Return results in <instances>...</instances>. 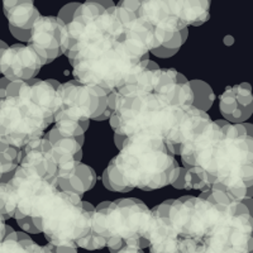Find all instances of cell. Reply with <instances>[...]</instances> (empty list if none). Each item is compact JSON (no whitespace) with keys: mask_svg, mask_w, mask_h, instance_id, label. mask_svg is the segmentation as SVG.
<instances>
[{"mask_svg":"<svg viewBox=\"0 0 253 253\" xmlns=\"http://www.w3.org/2000/svg\"><path fill=\"white\" fill-rule=\"evenodd\" d=\"M252 100L248 83L227 87L220 96V113L229 123L242 124L252 114Z\"/></svg>","mask_w":253,"mask_h":253,"instance_id":"cell-12","label":"cell"},{"mask_svg":"<svg viewBox=\"0 0 253 253\" xmlns=\"http://www.w3.org/2000/svg\"><path fill=\"white\" fill-rule=\"evenodd\" d=\"M43 248H44V253H56L55 251L52 250V247H51V245H49V243H47L46 246H43Z\"/></svg>","mask_w":253,"mask_h":253,"instance_id":"cell-26","label":"cell"},{"mask_svg":"<svg viewBox=\"0 0 253 253\" xmlns=\"http://www.w3.org/2000/svg\"><path fill=\"white\" fill-rule=\"evenodd\" d=\"M10 29V33L17 38L18 41L20 42H29V38H31L32 31H23V29H18V28H13V27H9Z\"/></svg>","mask_w":253,"mask_h":253,"instance_id":"cell-21","label":"cell"},{"mask_svg":"<svg viewBox=\"0 0 253 253\" xmlns=\"http://www.w3.org/2000/svg\"><path fill=\"white\" fill-rule=\"evenodd\" d=\"M190 86H191L194 94L193 107L207 113L215 100V94H214L213 89L205 81L202 80L190 81Z\"/></svg>","mask_w":253,"mask_h":253,"instance_id":"cell-15","label":"cell"},{"mask_svg":"<svg viewBox=\"0 0 253 253\" xmlns=\"http://www.w3.org/2000/svg\"><path fill=\"white\" fill-rule=\"evenodd\" d=\"M46 62L29 44H13L0 57V74L9 81L35 79Z\"/></svg>","mask_w":253,"mask_h":253,"instance_id":"cell-11","label":"cell"},{"mask_svg":"<svg viewBox=\"0 0 253 253\" xmlns=\"http://www.w3.org/2000/svg\"><path fill=\"white\" fill-rule=\"evenodd\" d=\"M108 95L100 87L84 85L76 80L60 84L56 91L53 122L95 121L108 109Z\"/></svg>","mask_w":253,"mask_h":253,"instance_id":"cell-9","label":"cell"},{"mask_svg":"<svg viewBox=\"0 0 253 253\" xmlns=\"http://www.w3.org/2000/svg\"><path fill=\"white\" fill-rule=\"evenodd\" d=\"M187 35H189V31L187 28L182 29L178 33H176L173 36L172 40H170L167 43L162 44L161 47H158V48L153 49L151 51L155 56L160 58H169V57H172L173 55L177 53V51L180 49V47L185 43V41H186Z\"/></svg>","mask_w":253,"mask_h":253,"instance_id":"cell-18","label":"cell"},{"mask_svg":"<svg viewBox=\"0 0 253 253\" xmlns=\"http://www.w3.org/2000/svg\"><path fill=\"white\" fill-rule=\"evenodd\" d=\"M178 169L162 139L130 135L104 171L103 184L108 190L118 193H128L135 187L151 191L172 185Z\"/></svg>","mask_w":253,"mask_h":253,"instance_id":"cell-5","label":"cell"},{"mask_svg":"<svg viewBox=\"0 0 253 253\" xmlns=\"http://www.w3.org/2000/svg\"><path fill=\"white\" fill-rule=\"evenodd\" d=\"M22 160V150L0 144V175L13 173Z\"/></svg>","mask_w":253,"mask_h":253,"instance_id":"cell-16","label":"cell"},{"mask_svg":"<svg viewBox=\"0 0 253 253\" xmlns=\"http://www.w3.org/2000/svg\"><path fill=\"white\" fill-rule=\"evenodd\" d=\"M5 220L0 216V242L3 241L4 236H5Z\"/></svg>","mask_w":253,"mask_h":253,"instance_id":"cell-24","label":"cell"},{"mask_svg":"<svg viewBox=\"0 0 253 253\" xmlns=\"http://www.w3.org/2000/svg\"><path fill=\"white\" fill-rule=\"evenodd\" d=\"M80 6V3H71L65 5L63 8L60 9V12H58L57 18L62 22L65 26H69L71 23L72 18H74V14L78 10V8Z\"/></svg>","mask_w":253,"mask_h":253,"instance_id":"cell-20","label":"cell"},{"mask_svg":"<svg viewBox=\"0 0 253 253\" xmlns=\"http://www.w3.org/2000/svg\"><path fill=\"white\" fill-rule=\"evenodd\" d=\"M9 83H10V81H9L8 79H5V78L0 79V99L5 96V90H6V86H8Z\"/></svg>","mask_w":253,"mask_h":253,"instance_id":"cell-23","label":"cell"},{"mask_svg":"<svg viewBox=\"0 0 253 253\" xmlns=\"http://www.w3.org/2000/svg\"><path fill=\"white\" fill-rule=\"evenodd\" d=\"M29 46L44 62L49 63L60 57L66 46V26L57 17H42L32 28Z\"/></svg>","mask_w":253,"mask_h":253,"instance_id":"cell-10","label":"cell"},{"mask_svg":"<svg viewBox=\"0 0 253 253\" xmlns=\"http://www.w3.org/2000/svg\"><path fill=\"white\" fill-rule=\"evenodd\" d=\"M52 250L56 253H78V248L75 247H57V246H52Z\"/></svg>","mask_w":253,"mask_h":253,"instance_id":"cell-22","label":"cell"},{"mask_svg":"<svg viewBox=\"0 0 253 253\" xmlns=\"http://www.w3.org/2000/svg\"><path fill=\"white\" fill-rule=\"evenodd\" d=\"M4 14L9 22V27L32 31L35 23L41 17L38 9L32 1L6 0L3 3Z\"/></svg>","mask_w":253,"mask_h":253,"instance_id":"cell-13","label":"cell"},{"mask_svg":"<svg viewBox=\"0 0 253 253\" xmlns=\"http://www.w3.org/2000/svg\"><path fill=\"white\" fill-rule=\"evenodd\" d=\"M8 44L5 43V42H3V41H0V57H1V55H3V52L5 51L6 48H8Z\"/></svg>","mask_w":253,"mask_h":253,"instance_id":"cell-25","label":"cell"},{"mask_svg":"<svg viewBox=\"0 0 253 253\" xmlns=\"http://www.w3.org/2000/svg\"><path fill=\"white\" fill-rule=\"evenodd\" d=\"M13 218H15L18 225H19V227L24 230V233H31V234L40 233V230L36 228V225L33 224V221H32V219L29 218V216H26V215H23V214H20V213H18V211H15Z\"/></svg>","mask_w":253,"mask_h":253,"instance_id":"cell-19","label":"cell"},{"mask_svg":"<svg viewBox=\"0 0 253 253\" xmlns=\"http://www.w3.org/2000/svg\"><path fill=\"white\" fill-rule=\"evenodd\" d=\"M63 53L76 81L108 94L144 70L148 61L126 36L115 5L107 9L99 1L80 4L66 26Z\"/></svg>","mask_w":253,"mask_h":253,"instance_id":"cell-1","label":"cell"},{"mask_svg":"<svg viewBox=\"0 0 253 253\" xmlns=\"http://www.w3.org/2000/svg\"><path fill=\"white\" fill-rule=\"evenodd\" d=\"M56 80L23 81L17 95L0 99V144L23 148L29 142L43 137L53 123Z\"/></svg>","mask_w":253,"mask_h":253,"instance_id":"cell-6","label":"cell"},{"mask_svg":"<svg viewBox=\"0 0 253 253\" xmlns=\"http://www.w3.org/2000/svg\"><path fill=\"white\" fill-rule=\"evenodd\" d=\"M151 210L138 199H119L95 207L92 233L80 245L89 251L109 248L117 253L123 247H150Z\"/></svg>","mask_w":253,"mask_h":253,"instance_id":"cell-7","label":"cell"},{"mask_svg":"<svg viewBox=\"0 0 253 253\" xmlns=\"http://www.w3.org/2000/svg\"><path fill=\"white\" fill-rule=\"evenodd\" d=\"M252 126L210 121L181 150L184 190H218L233 202L252 200Z\"/></svg>","mask_w":253,"mask_h":253,"instance_id":"cell-3","label":"cell"},{"mask_svg":"<svg viewBox=\"0 0 253 253\" xmlns=\"http://www.w3.org/2000/svg\"><path fill=\"white\" fill-rule=\"evenodd\" d=\"M9 185L15 211L29 216L49 245L78 248L76 243L92 233L94 205L60 190L35 169L19 165Z\"/></svg>","mask_w":253,"mask_h":253,"instance_id":"cell-4","label":"cell"},{"mask_svg":"<svg viewBox=\"0 0 253 253\" xmlns=\"http://www.w3.org/2000/svg\"><path fill=\"white\" fill-rule=\"evenodd\" d=\"M210 3L195 1H139L137 14L150 27L161 47L187 26H200L209 19Z\"/></svg>","mask_w":253,"mask_h":253,"instance_id":"cell-8","label":"cell"},{"mask_svg":"<svg viewBox=\"0 0 253 253\" xmlns=\"http://www.w3.org/2000/svg\"><path fill=\"white\" fill-rule=\"evenodd\" d=\"M151 245L175 243V253H252V210L245 203L213 204L198 196L166 200L153 209Z\"/></svg>","mask_w":253,"mask_h":253,"instance_id":"cell-2","label":"cell"},{"mask_svg":"<svg viewBox=\"0 0 253 253\" xmlns=\"http://www.w3.org/2000/svg\"><path fill=\"white\" fill-rule=\"evenodd\" d=\"M0 253H44V248L38 246L31 238L23 241L4 238L0 242Z\"/></svg>","mask_w":253,"mask_h":253,"instance_id":"cell-17","label":"cell"},{"mask_svg":"<svg viewBox=\"0 0 253 253\" xmlns=\"http://www.w3.org/2000/svg\"><path fill=\"white\" fill-rule=\"evenodd\" d=\"M95 181H96L95 171L87 165L80 164L69 178L58 181L57 186L65 193L83 196L87 190L94 186Z\"/></svg>","mask_w":253,"mask_h":253,"instance_id":"cell-14","label":"cell"}]
</instances>
